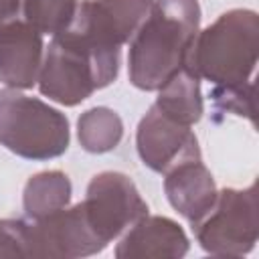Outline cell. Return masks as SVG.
Segmentation results:
<instances>
[{
	"label": "cell",
	"instance_id": "5bb4252c",
	"mask_svg": "<svg viewBox=\"0 0 259 259\" xmlns=\"http://www.w3.org/2000/svg\"><path fill=\"white\" fill-rule=\"evenodd\" d=\"M71 180L61 170H45L30 176L22 192V208L28 221L53 214L71 202Z\"/></svg>",
	"mask_w": 259,
	"mask_h": 259
},
{
	"label": "cell",
	"instance_id": "5b68a950",
	"mask_svg": "<svg viewBox=\"0 0 259 259\" xmlns=\"http://www.w3.org/2000/svg\"><path fill=\"white\" fill-rule=\"evenodd\" d=\"M198 245L214 257H243L255 249L259 235L257 186L217 192L206 214L192 225Z\"/></svg>",
	"mask_w": 259,
	"mask_h": 259
},
{
	"label": "cell",
	"instance_id": "2e32d148",
	"mask_svg": "<svg viewBox=\"0 0 259 259\" xmlns=\"http://www.w3.org/2000/svg\"><path fill=\"white\" fill-rule=\"evenodd\" d=\"M79 0H22L24 20L40 34H59L75 18Z\"/></svg>",
	"mask_w": 259,
	"mask_h": 259
},
{
	"label": "cell",
	"instance_id": "ac0fdd59",
	"mask_svg": "<svg viewBox=\"0 0 259 259\" xmlns=\"http://www.w3.org/2000/svg\"><path fill=\"white\" fill-rule=\"evenodd\" d=\"M210 99H212L214 107L221 111L245 115L251 121L255 119L253 117V113H255V109H253V83L239 87V89H212Z\"/></svg>",
	"mask_w": 259,
	"mask_h": 259
},
{
	"label": "cell",
	"instance_id": "3957f363",
	"mask_svg": "<svg viewBox=\"0 0 259 259\" xmlns=\"http://www.w3.org/2000/svg\"><path fill=\"white\" fill-rule=\"evenodd\" d=\"M119 73V55L97 51L71 28L53 36L45 49L38 91L51 101L75 107L97 89L111 85Z\"/></svg>",
	"mask_w": 259,
	"mask_h": 259
},
{
	"label": "cell",
	"instance_id": "e0dca14e",
	"mask_svg": "<svg viewBox=\"0 0 259 259\" xmlns=\"http://www.w3.org/2000/svg\"><path fill=\"white\" fill-rule=\"evenodd\" d=\"M0 257L28 259L26 221L0 219Z\"/></svg>",
	"mask_w": 259,
	"mask_h": 259
},
{
	"label": "cell",
	"instance_id": "7c38bea8",
	"mask_svg": "<svg viewBox=\"0 0 259 259\" xmlns=\"http://www.w3.org/2000/svg\"><path fill=\"white\" fill-rule=\"evenodd\" d=\"M164 192L172 208L190 225L200 221L217 198V184L202 160H186L164 174Z\"/></svg>",
	"mask_w": 259,
	"mask_h": 259
},
{
	"label": "cell",
	"instance_id": "ba28073f",
	"mask_svg": "<svg viewBox=\"0 0 259 259\" xmlns=\"http://www.w3.org/2000/svg\"><path fill=\"white\" fill-rule=\"evenodd\" d=\"M154 0H81L71 30L101 51L121 53L144 22Z\"/></svg>",
	"mask_w": 259,
	"mask_h": 259
},
{
	"label": "cell",
	"instance_id": "9a60e30c",
	"mask_svg": "<svg viewBox=\"0 0 259 259\" xmlns=\"http://www.w3.org/2000/svg\"><path fill=\"white\" fill-rule=\"evenodd\" d=\"M123 121L117 111L97 105L83 111L77 119V140L89 154H105L119 146Z\"/></svg>",
	"mask_w": 259,
	"mask_h": 259
},
{
	"label": "cell",
	"instance_id": "30bf717a",
	"mask_svg": "<svg viewBox=\"0 0 259 259\" xmlns=\"http://www.w3.org/2000/svg\"><path fill=\"white\" fill-rule=\"evenodd\" d=\"M45 57L42 34L26 20L0 24V83L10 89H30L38 81Z\"/></svg>",
	"mask_w": 259,
	"mask_h": 259
},
{
	"label": "cell",
	"instance_id": "d6986e66",
	"mask_svg": "<svg viewBox=\"0 0 259 259\" xmlns=\"http://www.w3.org/2000/svg\"><path fill=\"white\" fill-rule=\"evenodd\" d=\"M20 2L22 0H0V24L16 16V12L20 8Z\"/></svg>",
	"mask_w": 259,
	"mask_h": 259
},
{
	"label": "cell",
	"instance_id": "52a82bcc",
	"mask_svg": "<svg viewBox=\"0 0 259 259\" xmlns=\"http://www.w3.org/2000/svg\"><path fill=\"white\" fill-rule=\"evenodd\" d=\"M28 259H77L101 253L105 245L91 231L81 202L38 221L26 219Z\"/></svg>",
	"mask_w": 259,
	"mask_h": 259
},
{
	"label": "cell",
	"instance_id": "8fae6325",
	"mask_svg": "<svg viewBox=\"0 0 259 259\" xmlns=\"http://www.w3.org/2000/svg\"><path fill=\"white\" fill-rule=\"evenodd\" d=\"M190 241L184 229L160 214H146L134 223L115 247L117 259H180L188 253Z\"/></svg>",
	"mask_w": 259,
	"mask_h": 259
},
{
	"label": "cell",
	"instance_id": "6da1fadb",
	"mask_svg": "<svg viewBox=\"0 0 259 259\" xmlns=\"http://www.w3.org/2000/svg\"><path fill=\"white\" fill-rule=\"evenodd\" d=\"M198 24V0H154L130 38L127 75L132 85L142 91H158L186 65Z\"/></svg>",
	"mask_w": 259,
	"mask_h": 259
},
{
	"label": "cell",
	"instance_id": "8992f818",
	"mask_svg": "<svg viewBox=\"0 0 259 259\" xmlns=\"http://www.w3.org/2000/svg\"><path fill=\"white\" fill-rule=\"evenodd\" d=\"M81 206L91 231L105 247L150 210L134 180L113 170L99 172L89 180Z\"/></svg>",
	"mask_w": 259,
	"mask_h": 259
},
{
	"label": "cell",
	"instance_id": "277c9868",
	"mask_svg": "<svg viewBox=\"0 0 259 259\" xmlns=\"http://www.w3.org/2000/svg\"><path fill=\"white\" fill-rule=\"evenodd\" d=\"M69 119L42 99L0 89V146L24 160H53L67 152Z\"/></svg>",
	"mask_w": 259,
	"mask_h": 259
},
{
	"label": "cell",
	"instance_id": "7a4b0ae2",
	"mask_svg": "<svg viewBox=\"0 0 259 259\" xmlns=\"http://www.w3.org/2000/svg\"><path fill=\"white\" fill-rule=\"evenodd\" d=\"M257 57L259 16L249 8H233L196 32L184 67L212 89H239L251 83Z\"/></svg>",
	"mask_w": 259,
	"mask_h": 259
},
{
	"label": "cell",
	"instance_id": "4fadbf2b",
	"mask_svg": "<svg viewBox=\"0 0 259 259\" xmlns=\"http://www.w3.org/2000/svg\"><path fill=\"white\" fill-rule=\"evenodd\" d=\"M154 105L164 115H168L170 119L182 125L198 123L204 113L200 79L188 67H182L158 89V97Z\"/></svg>",
	"mask_w": 259,
	"mask_h": 259
},
{
	"label": "cell",
	"instance_id": "9c48e42d",
	"mask_svg": "<svg viewBox=\"0 0 259 259\" xmlns=\"http://www.w3.org/2000/svg\"><path fill=\"white\" fill-rule=\"evenodd\" d=\"M136 148L144 166L158 174H166L186 160L200 158V146L190 125L170 119L156 105H152L138 123Z\"/></svg>",
	"mask_w": 259,
	"mask_h": 259
}]
</instances>
